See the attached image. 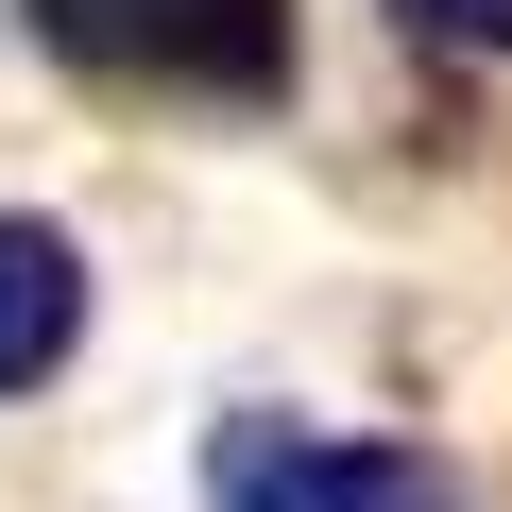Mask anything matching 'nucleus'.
<instances>
[{"instance_id": "obj_1", "label": "nucleus", "mask_w": 512, "mask_h": 512, "mask_svg": "<svg viewBox=\"0 0 512 512\" xmlns=\"http://www.w3.org/2000/svg\"><path fill=\"white\" fill-rule=\"evenodd\" d=\"M18 35L86 86H171V103L291 86V0H18Z\"/></svg>"}, {"instance_id": "obj_2", "label": "nucleus", "mask_w": 512, "mask_h": 512, "mask_svg": "<svg viewBox=\"0 0 512 512\" xmlns=\"http://www.w3.org/2000/svg\"><path fill=\"white\" fill-rule=\"evenodd\" d=\"M205 512H461V478L427 444H359V427H308V410H222Z\"/></svg>"}, {"instance_id": "obj_3", "label": "nucleus", "mask_w": 512, "mask_h": 512, "mask_svg": "<svg viewBox=\"0 0 512 512\" xmlns=\"http://www.w3.org/2000/svg\"><path fill=\"white\" fill-rule=\"evenodd\" d=\"M69 342H86V239L35 222V205H0V393L69 376Z\"/></svg>"}, {"instance_id": "obj_4", "label": "nucleus", "mask_w": 512, "mask_h": 512, "mask_svg": "<svg viewBox=\"0 0 512 512\" xmlns=\"http://www.w3.org/2000/svg\"><path fill=\"white\" fill-rule=\"evenodd\" d=\"M410 35H444V52H512V0H393Z\"/></svg>"}]
</instances>
